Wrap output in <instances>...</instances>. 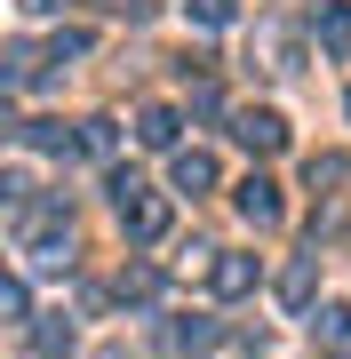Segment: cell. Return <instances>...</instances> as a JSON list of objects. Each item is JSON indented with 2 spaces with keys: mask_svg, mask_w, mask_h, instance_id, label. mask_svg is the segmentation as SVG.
Instances as JSON below:
<instances>
[{
  "mask_svg": "<svg viewBox=\"0 0 351 359\" xmlns=\"http://www.w3.org/2000/svg\"><path fill=\"white\" fill-rule=\"evenodd\" d=\"M312 335H327V344H351V304H327V311H312Z\"/></svg>",
  "mask_w": 351,
  "mask_h": 359,
  "instance_id": "obj_7",
  "label": "cell"
},
{
  "mask_svg": "<svg viewBox=\"0 0 351 359\" xmlns=\"http://www.w3.org/2000/svg\"><path fill=\"white\" fill-rule=\"evenodd\" d=\"M192 16L200 25H232V0H192Z\"/></svg>",
  "mask_w": 351,
  "mask_h": 359,
  "instance_id": "obj_15",
  "label": "cell"
},
{
  "mask_svg": "<svg viewBox=\"0 0 351 359\" xmlns=\"http://www.w3.org/2000/svg\"><path fill=\"white\" fill-rule=\"evenodd\" d=\"M136 136L152 144V152H168V144H176V112H168V104H144V112H136Z\"/></svg>",
  "mask_w": 351,
  "mask_h": 359,
  "instance_id": "obj_5",
  "label": "cell"
},
{
  "mask_svg": "<svg viewBox=\"0 0 351 359\" xmlns=\"http://www.w3.org/2000/svg\"><path fill=\"white\" fill-rule=\"evenodd\" d=\"M120 216H128V240H160V231H168V208H160L152 192H136V200H120Z\"/></svg>",
  "mask_w": 351,
  "mask_h": 359,
  "instance_id": "obj_3",
  "label": "cell"
},
{
  "mask_svg": "<svg viewBox=\"0 0 351 359\" xmlns=\"http://www.w3.org/2000/svg\"><path fill=\"white\" fill-rule=\"evenodd\" d=\"M0 311H8V320H25V311H32V295H25V280H8V287H0Z\"/></svg>",
  "mask_w": 351,
  "mask_h": 359,
  "instance_id": "obj_13",
  "label": "cell"
},
{
  "mask_svg": "<svg viewBox=\"0 0 351 359\" xmlns=\"http://www.w3.org/2000/svg\"><path fill=\"white\" fill-rule=\"evenodd\" d=\"M319 32H327V48H343V40H351V8H327Z\"/></svg>",
  "mask_w": 351,
  "mask_h": 359,
  "instance_id": "obj_12",
  "label": "cell"
},
{
  "mask_svg": "<svg viewBox=\"0 0 351 359\" xmlns=\"http://www.w3.org/2000/svg\"><path fill=\"white\" fill-rule=\"evenodd\" d=\"M240 216H247V224H280V184H272V176H247V184H240Z\"/></svg>",
  "mask_w": 351,
  "mask_h": 359,
  "instance_id": "obj_2",
  "label": "cell"
},
{
  "mask_svg": "<svg viewBox=\"0 0 351 359\" xmlns=\"http://www.w3.org/2000/svg\"><path fill=\"white\" fill-rule=\"evenodd\" d=\"M232 136L247 144V152H280V144H287V120H280V112H263V104H247V112L232 120Z\"/></svg>",
  "mask_w": 351,
  "mask_h": 359,
  "instance_id": "obj_1",
  "label": "cell"
},
{
  "mask_svg": "<svg viewBox=\"0 0 351 359\" xmlns=\"http://www.w3.org/2000/svg\"><path fill=\"white\" fill-rule=\"evenodd\" d=\"M216 184V160L208 152H176V192H208Z\"/></svg>",
  "mask_w": 351,
  "mask_h": 359,
  "instance_id": "obj_6",
  "label": "cell"
},
{
  "mask_svg": "<svg viewBox=\"0 0 351 359\" xmlns=\"http://www.w3.org/2000/svg\"><path fill=\"white\" fill-rule=\"evenodd\" d=\"M16 8H25V16H48V8H64V0H16Z\"/></svg>",
  "mask_w": 351,
  "mask_h": 359,
  "instance_id": "obj_17",
  "label": "cell"
},
{
  "mask_svg": "<svg viewBox=\"0 0 351 359\" xmlns=\"http://www.w3.org/2000/svg\"><path fill=\"white\" fill-rule=\"evenodd\" d=\"M319 184H351V160H336V152L312 160V192H319Z\"/></svg>",
  "mask_w": 351,
  "mask_h": 359,
  "instance_id": "obj_11",
  "label": "cell"
},
{
  "mask_svg": "<svg viewBox=\"0 0 351 359\" xmlns=\"http://www.w3.org/2000/svg\"><path fill=\"white\" fill-rule=\"evenodd\" d=\"M208 280H216V295H247L256 287V256H216Z\"/></svg>",
  "mask_w": 351,
  "mask_h": 359,
  "instance_id": "obj_4",
  "label": "cell"
},
{
  "mask_svg": "<svg viewBox=\"0 0 351 359\" xmlns=\"http://www.w3.org/2000/svg\"><path fill=\"white\" fill-rule=\"evenodd\" d=\"M343 104H351V96H343Z\"/></svg>",
  "mask_w": 351,
  "mask_h": 359,
  "instance_id": "obj_18",
  "label": "cell"
},
{
  "mask_svg": "<svg viewBox=\"0 0 351 359\" xmlns=\"http://www.w3.org/2000/svg\"><path fill=\"white\" fill-rule=\"evenodd\" d=\"M72 351V327H40V359H64Z\"/></svg>",
  "mask_w": 351,
  "mask_h": 359,
  "instance_id": "obj_14",
  "label": "cell"
},
{
  "mask_svg": "<svg viewBox=\"0 0 351 359\" xmlns=\"http://www.w3.org/2000/svg\"><path fill=\"white\" fill-rule=\"evenodd\" d=\"M120 295H128V304H152V295H160V271H120Z\"/></svg>",
  "mask_w": 351,
  "mask_h": 359,
  "instance_id": "obj_9",
  "label": "cell"
},
{
  "mask_svg": "<svg viewBox=\"0 0 351 359\" xmlns=\"http://www.w3.org/2000/svg\"><path fill=\"white\" fill-rule=\"evenodd\" d=\"M112 16H152V0H104Z\"/></svg>",
  "mask_w": 351,
  "mask_h": 359,
  "instance_id": "obj_16",
  "label": "cell"
},
{
  "mask_svg": "<svg viewBox=\"0 0 351 359\" xmlns=\"http://www.w3.org/2000/svg\"><path fill=\"white\" fill-rule=\"evenodd\" d=\"M176 344H184V351H208V344H216V320H184Z\"/></svg>",
  "mask_w": 351,
  "mask_h": 359,
  "instance_id": "obj_10",
  "label": "cell"
},
{
  "mask_svg": "<svg viewBox=\"0 0 351 359\" xmlns=\"http://www.w3.org/2000/svg\"><path fill=\"white\" fill-rule=\"evenodd\" d=\"M280 304H312V256H303V264H287V280H280Z\"/></svg>",
  "mask_w": 351,
  "mask_h": 359,
  "instance_id": "obj_8",
  "label": "cell"
}]
</instances>
